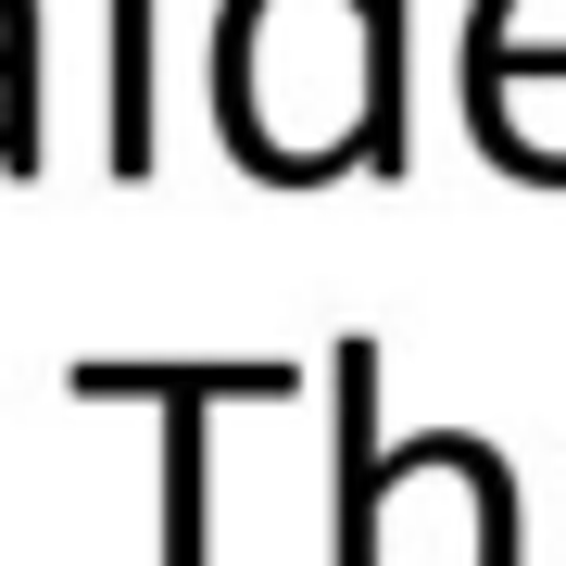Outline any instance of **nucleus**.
Segmentation results:
<instances>
[{"label": "nucleus", "instance_id": "1", "mask_svg": "<svg viewBox=\"0 0 566 566\" xmlns=\"http://www.w3.org/2000/svg\"><path fill=\"white\" fill-rule=\"evenodd\" d=\"M76 403H164V566H214L202 554V416L214 403H277L303 390L290 365H76Z\"/></svg>", "mask_w": 566, "mask_h": 566}, {"label": "nucleus", "instance_id": "2", "mask_svg": "<svg viewBox=\"0 0 566 566\" xmlns=\"http://www.w3.org/2000/svg\"><path fill=\"white\" fill-rule=\"evenodd\" d=\"M465 465V428H428V441L378 453V353L340 340V566H378V504L403 479H453Z\"/></svg>", "mask_w": 566, "mask_h": 566}]
</instances>
